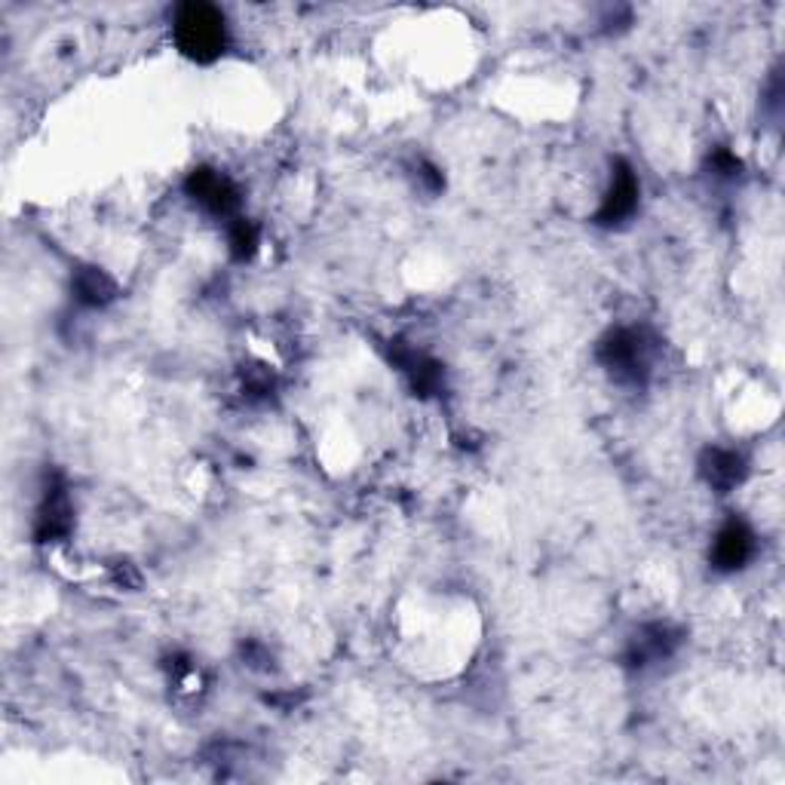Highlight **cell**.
I'll return each mask as SVG.
<instances>
[{"label":"cell","mask_w":785,"mask_h":785,"mask_svg":"<svg viewBox=\"0 0 785 785\" xmlns=\"http://www.w3.org/2000/svg\"><path fill=\"white\" fill-rule=\"evenodd\" d=\"M225 19L209 3H187L175 13V43L194 62H213L225 53Z\"/></svg>","instance_id":"obj_1"},{"label":"cell","mask_w":785,"mask_h":785,"mask_svg":"<svg viewBox=\"0 0 785 785\" xmlns=\"http://www.w3.org/2000/svg\"><path fill=\"white\" fill-rule=\"evenodd\" d=\"M187 194L215 215H230L240 206L234 185L227 182L225 175L213 173V169H200V173L190 175L187 178Z\"/></svg>","instance_id":"obj_2"},{"label":"cell","mask_w":785,"mask_h":785,"mask_svg":"<svg viewBox=\"0 0 785 785\" xmlns=\"http://www.w3.org/2000/svg\"><path fill=\"white\" fill-rule=\"evenodd\" d=\"M752 552H755V537H752V531L745 528L743 521H731V525H724L719 537H715L712 559H715L721 571H736V568H743L745 561L752 559Z\"/></svg>","instance_id":"obj_3"},{"label":"cell","mask_w":785,"mask_h":785,"mask_svg":"<svg viewBox=\"0 0 785 785\" xmlns=\"http://www.w3.org/2000/svg\"><path fill=\"white\" fill-rule=\"evenodd\" d=\"M601 362L623 378H639L644 369V347L639 332H617L601 347Z\"/></svg>","instance_id":"obj_4"},{"label":"cell","mask_w":785,"mask_h":785,"mask_svg":"<svg viewBox=\"0 0 785 785\" xmlns=\"http://www.w3.org/2000/svg\"><path fill=\"white\" fill-rule=\"evenodd\" d=\"M636 206H639V182H636L629 166H620V173L613 175L608 197L601 203L599 221L601 225H620L623 218L636 213Z\"/></svg>","instance_id":"obj_5"},{"label":"cell","mask_w":785,"mask_h":785,"mask_svg":"<svg viewBox=\"0 0 785 785\" xmlns=\"http://www.w3.org/2000/svg\"><path fill=\"white\" fill-rule=\"evenodd\" d=\"M705 479L712 482L715 488H733V485H740V479H743L745 466H743V457L736 452H709V457H705V466H703Z\"/></svg>","instance_id":"obj_6"},{"label":"cell","mask_w":785,"mask_h":785,"mask_svg":"<svg viewBox=\"0 0 785 785\" xmlns=\"http://www.w3.org/2000/svg\"><path fill=\"white\" fill-rule=\"evenodd\" d=\"M71 506H68V497L62 492H55L47 497V504L41 509V519H38V531H41L43 540L50 537H62V534L71 528Z\"/></svg>","instance_id":"obj_7"},{"label":"cell","mask_w":785,"mask_h":785,"mask_svg":"<svg viewBox=\"0 0 785 785\" xmlns=\"http://www.w3.org/2000/svg\"><path fill=\"white\" fill-rule=\"evenodd\" d=\"M74 289H78V298H81L83 304L99 307L114 295V282L107 280L105 273H99V270H81Z\"/></svg>","instance_id":"obj_8"},{"label":"cell","mask_w":785,"mask_h":785,"mask_svg":"<svg viewBox=\"0 0 785 785\" xmlns=\"http://www.w3.org/2000/svg\"><path fill=\"white\" fill-rule=\"evenodd\" d=\"M255 242H258V234H255V227L246 225L242 218H237V225L230 227V246H234V255H237V258H246V255H252Z\"/></svg>","instance_id":"obj_9"}]
</instances>
